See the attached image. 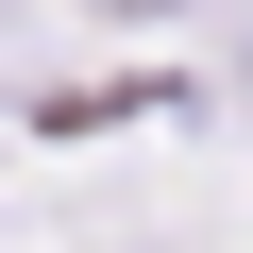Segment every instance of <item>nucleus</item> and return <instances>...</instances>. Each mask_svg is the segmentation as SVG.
Returning <instances> with one entry per match:
<instances>
[{
    "mask_svg": "<svg viewBox=\"0 0 253 253\" xmlns=\"http://www.w3.org/2000/svg\"><path fill=\"white\" fill-rule=\"evenodd\" d=\"M219 68H236V101H253V17H236V51H219Z\"/></svg>",
    "mask_w": 253,
    "mask_h": 253,
    "instance_id": "2",
    "label": "nucleus"
},
{
    "mask_svg": "<svg viewBox=\"0 0 253 253\" xmlns=\"http://www.w3.org/2000/svg\"><path fill=\"white\" fill-rule=\"evenodd\" d=\"M84 17H118V34H152V17H186V0H84Z\"/></svg>",
    "mask_w": 253,
    "mask_h": 253,
    "instance_id": "1",
    "label": "nucleus"
}]
</instances>
